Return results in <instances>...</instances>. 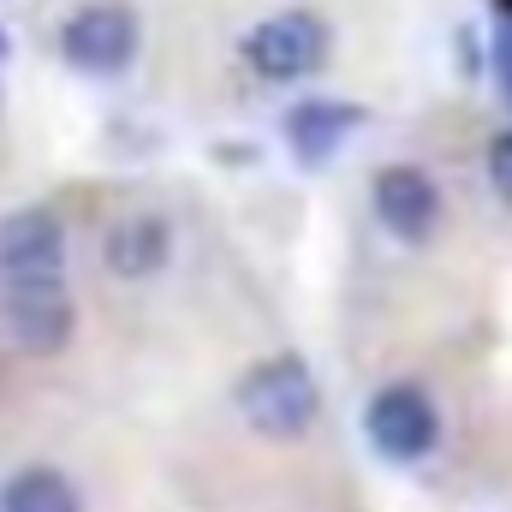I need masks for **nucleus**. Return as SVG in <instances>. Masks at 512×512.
I'll list each match as a JSON object with an SVG mask.
<instances>
[{
    "label": "nucleus",
    "mask_w": 512,
    "mask_h": 512,
    "mask_svg": "<svg viewBox=\"0 0 512 512\" xmlns=\"http://www.w3.org/2000/svg\"><path fill=\"white\" fill-rule=\"evenodd\" d=\"M316 411H322V387L310 364L292 352H274L239 376V417L268 441H298L316 423Z\"/></svg>",
    "instance_id": "f257e3e1"
},
{
    "label": "nucleus",
    "mask_w": 512,
    "mask_h": 512,
    "mask_svg": "<svg viewBox=\"0 0 512 512\" xmlns=\"http://www.w3.org/2000/svg\"><path fill=\"white\" fill-rule=\"evenodd\" d=\"M328 48H334V36L316 12H280V18H262L245 36V66L268 84H292V78L322 72Z\"/></svg>",
    "instance_id": "f03ea898"
},
{
    "label": "nucleus",
    "mask_w": 512,
    "mask_h": 512,
    "mask_svg": "<svg viewBox=\"0 0 512 512\" xmlns=\"http://www.w3.org/2000/svg\"><path fill=\"white\" fill-rule=\"evenodd\" d=\"M364 435H370V447H376L382 459H393V465L429 459V447L441 441L435 399H429L423 387H411V382L382 387V393L370 399V411H364Z\"/></svg>",
    "instance_id": "7ed1b4c3"
},
{
    "label": "nucleus",
    "mask_w": 512,
    "mask_h": 512,
    "mask_svg": "<svg viewBox=\"0 0 512 512\" xmlns=\"http://www.w3.org/2000/svg\"><path fill=\"white\" fill-rule=\"evenodd\" d=\"M72 292L66 280H30V286H0V334L30 352V358H54L72 340Z\"/></svg>",
    "instance_id": "20e7f679"
},
{
    "label": "nucleus",
    "mask_w": 512,
    "mask_h": 512,
    "mask_svg": "<svg viewBox=\"0 0 512 512\" xmlns=\"http://www.w3.org/2000/svg\"><path fill=\"white\" fill-rule=\"evenodd\" d=\"M60 54L78 66V72H126L131 54H137V12L120 0H84L66 24H60Z\"/></svg>",
    "instance_id": "39448f33"
},
{
    "label": "nucleus",
    "mask_w": 512,
    "mask_h": 512,
    "mask_svg": "<svg viewBox=\"0 0 512 512\" xmlns=\"http://www.w3.org/2000/svg\"><path fill=\"white\" fill-rule=\"evenodd\" d=\"M66 280V233L54 209H18L0 221V286Z\"/></svg>",
    "instance_id": "423d86ee"
},
{
    "label": "nucleus",
    "mask_w": 512,
    "mask_h": 512,
    "mask_svg": "<svg viewBox=\"0 0 512 512\" xmlns=\"http://www.w3.org/2000/svg\"><path fill=\"white\" fill-rule=\"evenodd\" d=\"M370 197H376V221L399 245H423L441 227V191L423 167H382Z\"/></svg>",
    "instance_id": "0eeeda50"
},
{
    "label": "nucleus",
    "mask_w": 512,
    "mask_h": 512,
    "mask_svg": "<svg viewBox=\"0 0 512 512\" xmlns=\"http://www.w3.org/2000/svg\"><path fill=\"white\" fill-rule=\"evenodd\" d=\"M108 268L120 274V280H149V274H161L167 268V251H173V233H167V221L155 215V209H131L120 215L114 227H108Z\"/></svg>",
    "instance_id": "6e6552de"
},
{
    "label": "nucleus",
    "mask_w": 512,
    "mask_h": 512,
    "mask_svg": "<svg viewBox=\"0 0 512 512\" xmlns=\"http://www.w3.org/2000/svg\"><path fill=\"white\" fill-rule=\"evenodd\" d=\"M358 120H364V114H358L352 102H304V108L286 114V143H292L310 167H322V161L358 131Z\"/></svg>",
    "instance_id": "1a4fd4ad"
},
{
    "label": "nucleus",
    "mask_w": 512,
    "mask_h": 512,
    "mask_svg": "<svg viewBox=\"0 0 512 512\" xmlns=\"http://www.w3.org/2000/svg\"><path fill=\"white\" fill-rule=\"evenodd\" d=\"M0 512H84V495L72 489V477L30 465V471L0 483Z\"/></svg>",
    "instance_id": "9d476101"
},
{
    "label": "nucleus",
    "mask_w": 512,
    "mask_h": 512,
    "mask_svg": "<svg viewBox=\"0 0 512 512\" xmlns=\"http://www.w3.org/2000/svg\"><path fill=\"white\" fill-rule=\"evenodd\" d=\"M489 185H495V197L512 209V131H501L489 143Z\"/></svg>",
    "instance_id": "9b49d317"
},
{
    "label": "nucleus",
    "mask_w": 512,
    "mask_h": 512,
    "mask_svg": "<svg viewBox=\"0 0 512 512\" xmlns=\"http://www.w3.org/2000/svg\"><path fill=\"white\" fill-rule=\"evenodd\" d=\"M495 60H501V84H507V96H512V30L495 42Z\"/></svg>",
    "instance_id": "f8f14e48"
},
{
    "label": "nucleus",
    "mask_w": 512,
    "mask_h": 512,
    "mask_svg": "<svg viewBox=\"0 0 512 512\" xmlns=\"http://www.w3.org/2000/svg\"><path fill=\"white\" fill-rule=\"evenodd\" d=\"M0 54H6V36H0Z\"/></svg>",
    "instance_id": "ddd939ff"
}]
</instances>
